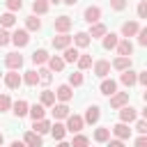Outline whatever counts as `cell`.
<instances>
[{
    "label": "cell",
    "mask_w": 147,
    "mask_h": 147,
    "mask_svg": "<svg viewBox=\"0 0 147 147\" xmlns=\"http://www.w3.org/2000/svg\"><path fill=\"white\" fill-rule=\"evenodd\" d=\"M67 115H69V106L67 103H53V117L55 119H67Z\"/></svg>",
    "instance_id": "21"
},
{
    "label": "cell",
    "mask_w": 147,
    "mask_h": 147,
    "mask_svg": "<svg viewBox=\"0 0 147 147\" xmlns=\"http://www.w3.org/2000/svg\"><path fill=\"white\" fill-rule=\"evenodd\" d=\"M83 124H85V122H83L80 115H71V113H69V115H67V126H64V129L71 131V133H78V131L83 129Z\"/></svg>",
    "instance_id": "1"
},
{
    "label": "cell",
    "mask_w": 147,
    "mask_h": 147,
    "mask_svg": "<svg viewBox=\"0 0 147 147\" xmlns=\"http://www.w3.org/2000/svg\"><path fill=\"white\" fill-rule=\"evenodd\" d=\"M32 11L34 14H46L48 11V0H34L32 2Z\"/></svg>",
    "instance_id": "35"
},
{
    "label": "cell",
    "mask_w": 147,
    "mask_h": 147,
    "mask_svg": "<svg viewBox=\"0 0 147 147\" xmlns=\"http://www.w3.org/2000/svg\"><path fill=\"white\" fill-rule=\"evenodd\" d=\"M110 7H113L115 11H122V9L126 7V0H110Z\"/></svg>",
    "instance_id": "46"
},
{
    "label": "cell",
    "mask_w": 147,
    "mask_h": 147,
    "mask_svg": "<svg viewBox=\"0 0 147 147\" xmlns=\"http://www.w3.org/2000/svg\"><path fill=\"white\" fill-rule=\"evenodd\" d=\"M136 131H138L140 136H145V133H147V124H145V119H138V124H136Z\"/></svg>",
    "instance_id": "47"
},
{
    "label": "cell",
    "mask_w": 147,
    "mask_h": 147,
    "mask_svg": "<svg viewBox=\"0 0 147 147\" xmlns=\"http://www.w3.org/2000/svg\"><path fill=\"white\" fill-rule=\"evenodd\" d=\"M76 64H78V69H80V71H85V69H90V67H92V57H90V55H78Z\"/></svg>",
    "instance_id": "36"
},
{
    "label": "cell",
    "mask_w": 147,
    "mask_h": 147,
    "mask_svg": "<svg viewBox=\"0 0 147 147\" xmlns=\"http://www.w3.org/2000/svg\"><path fill=\"white\" fill-rule=\"evenodd\" d=\"M119 140H126V138H131V129H129V124L126 122H119V124H115L113 129H110Z\"/></svg>",
    "instance_id": "8"
},
{
    "label": "cell",
    "mask_w": 147,
    "mask_h": 147,
    "mask_svg": "<svg viewBox=\"0 0 147 147\" xmlns=\"http://www.w3.org/2000/svg\"><path fill=\"white\" fill-rule=\"evenodd\" d=\"M28 41H30V32H28V30H16V32L11 34V44H16L18 48L28 46Z\"/></svg>",
    "instance_id": "5"
},
{
    "label": "cell",
    "mask_w": 147,
    "mask_h": 147,
    "mask_svg": "<svg viewBox=\"0 0 147 147\" xmlns=\"http://www.w3.org/2000/svg\"><path fill=\"white\" fill-rule=\"evenodd\" d=\"M62 2H64V5H76L78 0H62Z\"/></svg>",
    "instance_id": "51"
},
{
    "label": "cell",
    "mask_w": 147,
    "mask_h": 147,
    "mask_svg": "<svg viewBox=\"0 0 147 147\" xmlns=\"http://www.w3.org/2000/svg\"><path fill=\"white\" fill-rule=\"evenodd\" d=\"M99 117H101V110H99V106H90V108L85 110V117H83V122H87V124H96V122H99Z\"/></svg>",
    "instance_id": "11"
},
{
    "label": "cell",
    "mask_w": 147,
    "mask_h": 147,
    "mask_svg": "<svg viewBox=\"0 0 147 147\" xmlns=\"http://www.w3.org/2000/svg\"><path fill=\"white\" fill-rule=\"evenodd\" d=\"M106 142H108V147H124V142H122L119 138H117V140H110V138H108Z\"/></svg>",
    "instance_id": "48"
},
{
    "label": "cell",
    "mask_w": 147,
    "mask_h": 147,
    "mask_svg": "<svg viewBox=\"0 0 147 147\" xmlns=\"http://www.w3.org/2000/svg\"><path fill=\"white\" fill-rule=\"evenodd\" d=\"M117 41H119V39H117V34H115V32H110V34L106 32V34H103V48H106V51L115 48V46H117Z\"/></svg>",
    "instance_id": "28"
},
{
    "label": "cell",
    "mask_w": 147,
    "mask_h": 147,
    "mask_svg": "<svg viewBox=\"0 0 147 147\" xmlns=\"http://www.w3.org/2000/svg\"><path fill=\"white\" fill-rule=\"evenodd\" d=\"M11 44V34L7 32V28H0V46H7Z\"/></svg>",
    "instance_id": "42"
},
{
    "label": "cell",
    "mask_w": 147,
    "mask_h": 147,
    "mask_svg": "<svg viewBox=\"0 0 147 147\" xmlns=\"http://www.w3.org/2000/svg\"><path fill=\"white\" fill-rule=\"evenodd\" d=\"M64 64H67V62H64L60 55L48 57V69H51V71H62V69H64Z\"/></svg>",
    "instance_id": "23"
},
{
    "label": "cell",
    "mask_w": 147,
    "mask_h": 147,
    "mask_svg": "<svg viewBox=\"0 0 147 147\" xmlns=\"http://www.w3.org/2000/svg\"><path fill=\"white\" fill-rule=\"evenodd\" d=\"M5 64H7V69H11V71H18V69L23 67V55H18V53H7V57H5Z\"/></svg>",
    "instance_id": "2"
},
{
    "label": "cell",
    "mask_w": 147,
    "mask_h": 147,
    "mask_svg": "<svg viewBox=\"0 0 147 147\" xmlns=\"http://www.w3.org/2000/svg\"><path fill=\"white\" fill-rule=\"evenodd\" d=\"M136 147H147V138H145V136H140V138L136 140Z\"/></svg>",
    "instance_id": "49"
},
{
    "label": "cell",
    "mask_w": 147,
    "mask_h": 147,
    "mask_svg": "<svg viewBox=\"0 0 147 147\" xmlns=\"http://www.w3.org/2000/svg\"><path fill=\"white\" fill-rule=\"evenodd\" d=\"M94 74H96L99 78H106V76L110 74V62H108V60H99V62H94Z\"/></svg>",
    "instance_id": "13"
},
{
    "label": "cell",
    "mask_w": 147,
    "mask_h": 147,
    "mask_svg": "<svg viewBox=\"0 0 147 147\" xmlns=\"http://www.w3.org/2000/svg\"><path fill=\"white\" fill-rule=\"evenodd\" d=\"M71 39H74V44L78 48H87L90 46V34L87 32H76V37H71Z\"/></svg>",
    "instance_id": "22"
},
{
    "label": "cell",
    "mask_w": 147,
    "mask_h": 147,
    "mask_svg": "<svg viewBox=\"0 0 147 147\" xmlns=\"http://www.w3.org/2000/svg\"><path fill=\"white\" fill-rule=\"evenodd\" d=\"M110 67H115L117 71L131 69V57H124V55H119V57H115V60H113V64H110Z\"/></svg>",
    "instance_id": "19"
},
{
    "label": "cell",
    "mask_w": 147,
    "mask_h": 147,
    "mask_svg": "<svg viewBox=\"0 0 147 147\" xmlns=\"http://www.w3.org/2000/svg\"><path fill=\"white\" fill-rule=\"evenodd\" d=\"M136 117H138V113H136V108H131L129 103L119 108V122H126V124H129V122H133Z\"/></svg>",
    "instance_id": "7"
},
{
    "label": "cell",
    "mask_w": 147,
    "mask_h": 147,
    "mask_svg": "<svg viewBox=\"0 0 147 147\" xmlns=\"http://www.w3.org/2000/svg\"><path fill=\"white\" fill-rule=\"evenodd\" d=\"M57 147H71V145H69V142H64V140H60V145H57Z\"/></svg>",
    "instance_id": "52"
},
{
    "label": "cell",
    "mask_w": 147,
    "mask_h": 147,
    "mask_svg": "<svg viewBox=\"0 0 147 147\" xmlns=\"http://www.w3.org/2000/svg\"><path fill=\"white\" fill-rule=\"evenodd\" d=\"M136 34H138V44L140 46H147V28H140Z\"/></svg>",
    "instance_id": "43"
},
{
    "label": "cell",
    "mask_w": 147,
    "mask_h": 147,
    "mask_svg": "<svg viewBox=\"0 0 147 147\" xmlns=\"http://www.w3.org/2000/svg\"><path fill=\"white\" fill-rule=\"evenodd\" d=\"M2 142H5V138H2V133H0V147H2Z\"/></svg>",
    "instance_id": "53"
},
{
    "label": "cell",
    "mask_w": 147,
    "mask_h": 147,
    "mask_svg": "<svg viewBox=\"0 0 147 147\" xmlns=\"http://www.w3.org/2000/svg\"><path fill=\"white\" fill-rule=\"evenodd\" d=\"M28 115L37 122V119H44V115H46V106H41V103H34V106H28Z\"/></svg>",
    "instance_id": "15"
},
{
    "label": "cell",
    "mask_w": 147,
    "mask_h": 147,
    "mask_svg": "<svg viewBox=\"0 0 147 147\" xmlns=\"http://www.w3.org/2000/svg\"><path fill=\"white\" fill-rule=\"evenodd\" d=\"M11 108H14L11 113H14L16 117H25V115H28V101H23V99H18Z\"/></svg>",
    "instance_id": "24"
},
{
    "label": "cell",
    "mask_w": 147,
    "mask_h": 147,
    "mask_svg": "<svg viewBox=\"0 0 147 147\" xmlns=\"http://www.w3.org/2000/svg\"><path fill=\"white\" fill-rule=\"evenodd\" d=\"M83 80H85V78H83V74H80V71H76V74H69V85H71V87H78V85H83Z\"/></svg>",
    "instance_id": "39"
},
{
    "label": "cell",
    "mask_w": 147,
    "mask_h": 147,
    "mask_svg": "<svg viewBox=\"0 0 147 147\" xmlns=\"http://www.w3.org/2000/svg\"><path fill=\"white\" fill-rule=\"evenodd\" d=\"M16 23V16H14V11H5L2 16H0V28H11Z\"/></svg>",
    "instance_id": "25"
},
{
    "label": "cell",
    "mask_w": 147,
    "mask_h": 147,
    "mask_svg": "<svg viewBox=\"0 0 147 147\" xmlns=\"http://www.w3.org/2000/svg\"><path fill=\"white\" fill-rule=\"evenodd\" d=\"M5 5H7L9 11H18L23 7V0H5Z\"/></svg>",
    "instance_id": "41"
},
{
    "label": "cell",
    "mask_w": 147,
    "mask_h": 147,
    "mask_svg": "<svg viewBox=\"0 0 147 147\" xmlns=\"http://www.w3.org/2000/svg\"><path fill=\"white\" fill-rule=\"evenodd\" d=\"M23 83H25V85H30V87H34V85L39 83V74H37V71H25Z\"/></svg>",
    "instance_id": "33"
},
{
    "label": "cell",
    "mask_w": 147,
    "mask_h": 147,
    "mask_svg": "<svg viewBox=\"0 0 147 147\" xmlns=\"http://www.w3.org/2000/svg\"><path fill=\"white\" fill-rule=\"evenodd\" d=\"M32 129H34L39 136H44V133H48V131H51V122H48V119H37Z\"/></svg>",
    "instance_id": "29"
},
{
    "label": "cell",
    "mask_w": 147,
    "mask_h": 147,
    "mask_svg": "<svg viewBox=\"0 0 147 147\" xmlns=\"http://www.w3.org/2000/svg\"><path fill=\"white\" fill-rule=\"evenodd\" d=\"M55 103V94L51 90H44L41 92V106H53Z\"/></svg>",
    "instance_id": "38"
},
{
    "label": "cell",
    "mask_w": 147,
    "mask_h": 147,
    "mask_svg": "<svg viewBox=\"0 0 147 147\" xmlns=\"http://www.w3.org/2000/svg\"><path fill=\"white\" fill-rule=\"evenodd\" d=\"M51 133H53V138H55V140H62V138H64V133H67V129H64V124L55 122V124H51Z\"/></svg>",
    "instance_id": "30"
},
{
    "label": "cell",
    "mask_w": 147,
    "mask_h": 147,
    "mask_svg": "<svg viewBox=\"0 0 147 147\" xmlns=\"http://www.w3.org/2000/svg\"><path fill=\"white\" fill-rule=\"evenodd\" d=\"M55 96H57L62 103H67V101L74 96V90H71V85H60V87L55 90Z\"/></svg>",
    "instance_id": "14"
},
{
    "label": "cell",
    "mask_w": 147,
    "mask_h": 147,
    "mask_svg": "<svg viewBox=\"0 0 147 147\" xmlns=\"http://www.w3.org/2000/svg\"><path fill=\"white\" fill-rule=\"evenodd\" d=\"M83 18L92 25V23H99V18H101V9L99 7H87L85 11H83Z\"/></svg>",
    "instance_id": "9"
},
{
    "label": "cell",
    "mask_w": 147,
    "mask_h": 147,
    "mask_svg": "<svg viewBox=\"0 0 147 147\" xmlns=\"http://www.w3.org/2000/svg\"><path fill=\"white\" fill-rule=\"evenodd\" d=\"M87 34H90L92 39H94V37H103V34H106V25H103V23H92Z\"/></svg>",
    "instance_id": "27"
},
{
    "label": "cell",
    "mask_w": 147,
    "mask_h": 147,
    "mask_svg": "<svg viewBox=\"0 0 147 147\" xmlns=\"http://www.w3.org/2000/svg\"><path fill=\"white\" fill-rule=\"evenodd\" d=\"M71 23H74V21H71L69 16H57L53 25H55V32L64 34V32H69V30H71Z\"/></svg>",
    "instance_id": "4"
},
{
    "label": "cell",
    "mask_w": 147,
    "mask_h": 147,
    "mask_svg": "<svg viewBox=\"0 0 147 147\" xmlns=\"http://www.w3.org/2000/svg\"><path fill=\"white\" fill-rule=\"evenodd\" d=\"M78 55H80V53H78V48H71V46H67V48H64V55H62V60H64V62H76V60H78Z\"/></svg>",
    "instance_id": "31"
},
{
    "label": "cell",
    "mask_w": 147,
    "mask_h": 147,
    "mask_svg": "<svg viewBox=\"0 0 147 147\" xmlns=\"http://www.w3.org/2000/svg\"><path fill=\"white\" fill-rule=\"evenodd\" d=\"M126 103H129V92H115V94H110V106L113 108H122Z\"/></svg>",
    "instance_id": "6"
},
{
    "label": "cell",
    "mask_w": 147,
    "mask_h": 147,
    "mask_svg": "<svg viewBox=\"0 0 147 147\" xmlns=\"http://www.w3.org/2000/svg\"><path fill=\"white\" fill-rule=\"evenodd\" d=\"M9 147H25V142H18V140H14V142H11Z\"/></svg>",
    "instance_id": "50"
},
{
    "label": "cell",
    "mask_w": 147,
    "mask_h": 147,
    "mask_svg": "<svg viewBox=\"0 0 147 147\" xmlns=\"http://www.w3.org/2000/svg\"><path fill=\"white\" fill-rule=\"evenodd\" d=\"M136 78H138V74H136V71H131V69H124V71H122V76H119L122 85H126V87L136 85Z\"/></svg>",
    "instance_id": "18"
},
{
    "label": "cell",
    "mask_w": 147,
    "mask_h": 147,
    "mask_svg": "<svg viewBox=\"0 0 147 147\" xmlns=\"http://www.w3.org/2000/svg\"><path fill=\"white\" fill-rule=\"evenodd\" d=\"M140 30V25H138V21H126L124 25H122V37H136V32Z\"/></svg>",
    "instance_id": "12"
},
{
    "label": "cell",
    "mask_w": 147,
    "mask_h": 147,
    "mask_svg": "<svg viewBox=\"0 0 147 147\" xmlns=\"http://www.w3.org/2000/svg\"><path fill=\"white\" fill-rule=\"evenodd\" d=\"M39 28H41V21H39L37 16H28V18H25V30H28V32H37Z\"/></svg>",
    "instance_id": "26"
},
{
    "label": "cell",
    "mask_w": 147,
    "mask_h": 147,
    "mask_svg": "<svg viewBox=\"0 0 147 147\" xmlns=\"http://www.w3.org/2000/svg\"><path fill=\"white\" fill-rule=\"evenodd\" d=\"M51 2H53V5H57V2H62V0H51Z\"/></svg>",
    "instance_id": "54"
},
{
    "label": "cell",
    "mask_w": 147,
    "mask_h": 147,
    "mask_svg": "<svg viewBox=\"0 0 147 147\" xmlns=\"http://www.w3.org/2000/svg\"><path fill=\"white\" fill-rule=\"evenodd\" d=\"M117 53L119 55H124V57H131V53H133V44L129 41V39H122V41H117Z\"/></svg>",
    "instance_id": "17"
},
{
    "label": "cell",
    "mask_w": 147,
    "mask_h": 147,
    "mask_svg": "<svg viewBox=\"0 0 147 147\" xmlns=\"http://www.w3.org/2000/svg\"><path fill=\"white\" fill-rule=\"evenodd\" d=\"M67 46H71V37L64 32V34H57V37H53V48L55 51H64Z\"/></svg>",
    "instance_id": "10"
},
{
    "label": "cell",
    "mask_w": 147,
    "mask_h": 147,
    "mask_svg": "<svg viewBox=\"0 0 147 147\" xmlns=\"http://www.w3.org/2000/svg\"><path fill=\"white\" fill-rule=\"evenodd\" d=\"M37 74H39V83H41V85H48L51 78H53V76H51V69H39Z\"/></svg>",
    "instance_id": "40"
},
{
    "label": "cell",
    "mask_w": 147,
    "mask_h": 147,
    "mask_svg": "<svg viewBox=\"0 0 147 147\" xmlns=\"http://www.w3.org/2000/svg\"><path fill=\"white\" fill-rule=\"evenodd\" d=\"M99 90H101V94H106V96H110V94H115V92H117V83H115L113 78H110V80L106 78V80L101 83V87H99Z\"/></svg>",
    "instance_id": "20"
},
{
    "label": "cell",
    "mask_w": 147,
    "mask_h": 147,
    "mask_svg": "<svg viewBox=\"0 0 147 147\" xmlns=\"http://www.w3.org/2000/svg\"><path fill=\"white\" fill-rule=\"evenodd\" d=\"M23 142H25V147H41V136L37 131H28Z\"/></svg>",
    "instance_id": "16"
},
{
    "label": "cell",
    "mask_w": 147,
    "mask_h": 147,
    "mask_svg": "<svg viewBox=\"0 0 147 147\" xmlns=\"http://www.w3.org/2000/svg\"><path fill=\"white\" fill-rule=\"evenodd\" d=\"M48 57H51V55H48L44 48H39V51L32 53V62H34V64H44V62H48Z\"/></svg>",
    "instance_id": "32"
},
{
    "label": "cell",
    "mask_w": 147,
    "mask_h": 147,
    "mask_svg": "<svg viewBox=\"0 0 147 147\" xmlns=\"http://www.w3.org/2000/svg\"><path fill=\"white\" fill-rule=\"evenodd\" d=\"M108 138H110V129L101 126V129H96V131H94V140H96V142H106Z\"/></svg>",
    "instance_id": "34"
},
{
    "label": "cell",
    "mask_w": 147,
    "mask_h": 147,
    "mask_svg": "<svg viewBox=\"0 0 147 147\" xmlns=\"http://www.w3.org/2000/svg\"><path fill=\"white\" fill-rule=\"evenodd\" d=\"M138 16H140V18H147V2H145V0L138 2Z\"/></svg>",
    "instance_id": "45"
},
{
    "label": "cell",
    "mask_w": 147,
    "mask_h": 147,
    "mask_svg": "<svg viewBox=\"0 0 147 147\" xmlns=\"http://www.w3.org/2000/svg\"><path fill=\"white\" fill-rule=\"evenodd\" d=\"M9 108H11L9 96H7V94H0V113H2V110H9Z\"/></svg>",
    "instance_id": "44"
},
{
    "label": "cell",
    "mask_w": 147,
    "mask_h": 147,
    "mask_svg": "<svg viewBox=\"0 0 147 147\" xmlns=\"http://www.w3.org/2000/svg\"><path fill=\"white\" fill-rule=\"evenodd\" d=\"M21 83H23V76H21L18 71H11V69H9V74L5 76V85H7L9 90H16V87H21Z\"/></svg>",
    "instance_id": "3"
},
{
    "label": "cell",
    "mask_w": 147,
    "mask_h": 147,
    "mask_svg": "<svg viewBox=\"0 0 147 147\" xmlns=\"http://www.w3.org/2000/svg\"><path fill=\"white\" fill-rule=\"evenodd\" d=\"M87 145H90V138L83 136V133L74 136V140H71V147H87Z\"/></svg>",
    "instance_id": "37"
}]
</instances>
